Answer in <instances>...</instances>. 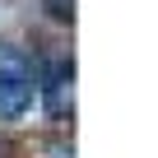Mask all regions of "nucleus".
<instances>
[{"instance_id": "obj_1", "label": "nucleus", "mask_w": 158, "mask_h": 158, "mask_svg": "<svg viewBox=\"0 0 158 158\" xmlns=\"http://www.w3.org/2000/svg\"><path fill=\"white\" fill-rule=\"evenodd\" d=\"M33 65L19 47H0V121H19L33 107Z\"/></svg>"}, {"instance_id": "obj_2", "label": "nucleus", "mask_w": 158, "mask_h": 158, "mask_svg": "<svg viewBox=\"0 0 158 158\" xmlns=\"http://www.w3.org/2000/svg\"><path fill=\"white\" fill-rule=\"evenodd\" d=\"M37 89L47 93L51 116H70V112H74V65L56 60V65H51V74H47V84H37Z\"/></svg>"}, {"instance_id": "obj_3", "label": "nucleus", "mask_w": 158, "mask_h": 158, "mask_svg": "<svg viewBox=\"0 0 158 158\" xmlns=\"http://www.w3.org/2000/svg\"><path fill=\"white\" fill-rule=\"evenodd\" d=\"M51 14H56V19H70V14H74V0H51Z\"/></svg>"}]
</instances>
